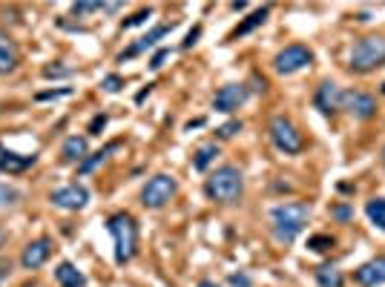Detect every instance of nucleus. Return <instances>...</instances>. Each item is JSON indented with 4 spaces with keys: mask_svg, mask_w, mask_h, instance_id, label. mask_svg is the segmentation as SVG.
Here are the masks:
<instances>
[{
    "mask_svg": "<svg viewBox=\"0 0 385 287\" xmlns=\"http://www.w3.org/2000/svg\"><path fill=\"white\" fill-rule=\"evenodd\" d=\"M270 218H273V235H276V242L290 244L296 235L305 230V224H308V218H311V207L302 204V201L279 204V207H273Z\"/></svg>",
    "mask_w": 385,
    "mask_h": 287,
    "instance_id": "1",
    "label": "nucleus"
},
{
    "mask_svg": "<svg viewBox=\"0 0 385 287\" xmlns=\"http://www.w3.org/2000/svg\"><path fill=\"white\" fill-rule=\"evenodd\" d=\"M242 189H244L242 170L233 167V164L219 167V170L207 178V184H204L207 198H213V201H219V204H233L236 198L242 196Z\"/></svg>",
    "mask_w": 385,
    "mask_h": 287,
    "instance_id": "2",
    "label": "nucleus"
},
{
    "mask_svg": "<svg viewBox=\"0 0 385 287\" xmlns=\"http://www.w3.org/2000/svg\"><path fill=\"white\" fill-rule=\"evenodd\" d=\"M385 63V37L382 35H368L354 43L348 55L351 72H374Z\"/></svg>",
    "mask_w": 385,
    "mask_h": 287,
    "instance_id": "3",
    "label": "nucleus"
},
{
    "mask_svg": "<svg viewBox=\"0 0 385 287\" xmlns=\"http://www.w3.org/2000/svg\"><path fill=\"white\" fill-rule=\"evenodd\" d=\"M109 233L115 238V261L124 264L135 256V244H138V227H135L130 213H115L109 218Z\"/></svg>",
    "mask_w": 385,
    "mask_h": 287,
    "instance_id": "4",
    "label": "nucleus"
},
{
    "mask_svg": "<svg viewBox=\"0 0 385 287\" xmlns=\"http://www.w3.org/2000/svg\"><path fill=\"white\" fill-rule=\"evenodd\" d=\"M270 138H273V144H276L279 150L285 155H296V153H302V147H305V138L302 132L296 129L287 118H273L270 121Z\"/></svg>",
    "mask_w": 385,
    "mask_h": 287,
    "instance_id": "5",
    "label": "nucleus"
},
{
    "mask_svg": "<svg viewBox=\"0 0 385 287\" xmlns=\"http://www.w3.org/2000/svg\"><path fill=\"white\" fill-rule=\"evenodd\" d=\"M176 189H179L176 178L167 175V172H161V175H155V178L147 181V187H144V193H141V204L150 207V210H158V207H164L173 196H176Z\"/></svg>",
    "mask_w": 385,
    "mask_h": 287,
    "instance_id": "6",
    "label": "nucleus"
},
{
    "mask_svg": "<svg viewBox=\"0 0 385 287\" xmlns=\"http://www.w3.org/2000/svg\"><path fill=\"white\" fill-rule=\"evenodd\" d=\"M311 61H314V55H311V49H308V46L290 43V46H285V49L276 55L273 66H276L279 75H293V72L305 69V66H311Z\"/></svg>",
    "mask_w": 385,
    "mask_h": 287,
    "instance_id": "7",
    "label": "nucleus"
},
{
    "mask_svg": "<svg viewBox=\"0 0 385 287\" xmlns=\"http://www.w3.org/2000/svg\"><path fill=\"white\" fill-rule=\"evenodd\" d=\"M49 201H52L55 207H61V210H83L87 201H90V193H87V187H81V184H69V187L55 189L52 196H49Z\"/></svg>",
    "mask_w": 385,
    "mask_h": 287,
    "instance_id": "8",
    "label": "nucleus"
},
{
    "mask_svg": "<svg viewBox=\"0 0 385 287\" xmlns=\"http://www.w3.org/2000/svg\"><path fill=\"white\" fill-rule=\"evenodd\" d=\"M342 109H348L354 118L365 121L376 115V101L368 92H342Z\"/></svg>",
    "mask_w": 385,
    "mask_h": 287,
    "instance_id": "9",
    "label": "nucleus"
},
{
    "mask_svg": "<svg viewBox=\"0 0 385 287\" xmlns=\"http://www.w3.org/2000/svg\"><path fill=\"white\" fill-rule=\"evenodd\" d=\"M244 101H247V89H244L242 83H227V86H222V89L216 92L213 109L216 112H236Z\"/></svg>",
    "mask_w": 385,
    "mask_h": 287,
    "instance_id": "10",
    "label": "nucleus"
},
{
    "mask_svg": "<svg viewBox=\"0 0 385 287\" xmlns=\"http://www.w3.org/2000/svg\"><path fill=\"white\" fill-rule=\"evenodd\" d=\"M354 278H357V284L362 287H379L385 284V256H376L371 259L368 264L354 270Z\"/></svg>",
    "mask_w": 385,
    "mask_h": 287,
    "instance_id": "11",
    "label": "nucleus"
},
{
    "mask_svg": "<svg viewBox=\"0 0 385 287\" xmlns=\"http://www.w3.org/2000/svg\"><path fill=\"white\" fill-rule=\"evenodd\" d=\"M49 253H52V242H49V238H37V242L26 244V250L20 256V264L26 270H37L46 259H49Z\"/></svg>",
    "mask_w": 385,
    "mask_h": 287,
    "instance_id": "12",
    "label": "nucleus"
},
{
    "mask_svg": "<svg viewBox=\"0 0 385 287\" xmlns=\"http://www.w3.org/2000/svg\"><path fill=\"white\" fill-rule=\"evenodd\" d=\"M173 26H176V23H170V26H167V23H164V26H155L152 32H147V35H144L141 40H138V43H133L130 49H126V52H121V58H118V61L124 63V61H130V58H135V55H141L144 49H152V46L158 43V40H161L164 35H170Z\"/></svg>",
    "mask_w": 385,
    "mask_h": 287,
    "instance_id": "13",
    "label": "nucleus"
},
{
    "mask_svg": "<svg viewBox=\"0 0 385 287\" xmlns=\"http://www.w3.org/2000/svg\"><path fill=\"white\" fill-rule=\"evenodd\" d=\"M316 109H322L325 115H333L336 109H342V92L333 81H325L316 92Z\"/></svg>",
    "mask_w": 385,
    "mask_h": 287,
    "instance_id": "14",
    "label": "nucleus"
},
{
    "mask_svg": "<svg viewBox=\"0 0 385 287\" xmlns=\"http://www.w3.org/2000/svg\"><path fill=\"white\" fill-rule=\"evenodd\" d=\"M35 164V155H18L9 153L3 144H0V172H23L26 167Z\"/></svg>",
    "mask_w": 385,
    "mask_h": 287,
    "instance_id": "15",
    "label": "nucleus"
},
{
    "mask_svg": "<svg viewBox=\"0 0 385 287\" xmlns=\"http://www.w3.org/2000/svg\"><path fill=\"white\" fill-rule=\"evenodd\" d=\"M55 281L61 287H83L87 284V278H83V273L72 261H61L58 267H55Z\"/></svg>",
    "mask_w": 385,
    "mask_h": 287,
    "instance_id": "16",
    "label": "nucleus"
},
{
    "mask_svg": "<svg viewBox=\"0 0 385 287\" xmlns=\"http://www.w3.org/2000/svg\"><path fill=\"white\" fill-rule=\"evenodd\" d=\"M15 69H18V52H15L9 37L0 32V75H9Z\"/></svg>",
    "mask_w": 385,
    "mask_h": 287,
    "instance_id": "17",
    "label": "nucleus"
},
{
    "mask_svg": "<svg viewBox=\"0 0 385 287\" xmlns=\"http://www.w3.org/2000/svg\"><path fill=\"white\" fill-rule=\"evenodd\" d=\"M61 155H63V161H69V164L72 161H83V158H87V138H78V135L66 138Z\"/></svg>",
    "mask_w": 385,
    "mask_h": 287,
    "instance_id": "18",
    "label": "nucleus"
},
{
    "mask_svg": "<svg viewBox=\"0 0 385 287\" xmlns=\"http://www.w3.org/2000/svg\"><path fill=\"white\" fill-rule=\"evenodd\" d=\"M118 147H121V144H118V141H112V144H107L104 150H98V153H92L90 158H83V161H81V167H78V172H81V175H87V172H92V170H95V167H98V164H104V161H107V155L112 153V150H118Z\"/></svg>",
    "mask_w": 385,
    "mask_h": 287,
    "instance_id": "19",
    "label": "nucleus"
},
{
    "mask_svg": "<svg viewBox=\"0 0 385 287\" xmlns=\"http://www.w3.org/2000/svg\"><path fill=\"white\" fill-rule=\"evenodd\" d=\"M365 215L371 218V224L385 230V198H371L365 204Z\"/></svg>",
    "mask_w": 385,
    "mask_h": 287,
    "instance_id": "20",
    "label": "nucleus"
},
{
    "mask_svg": "<svg viewBox=\"0 0 385 287\" xmlns=\"http://www.w3.org/2000/svg\"><path fill=\"white\" fill-rule=\"evenodd\" d=\"M216 155H219V147H216V144H204V147L196 153V158H193V167H196L198 172H204L207 167L216 161Z\"/></svg>",
    "mask_w": 385,
    "mask_h": 287,
    "instance_id": "21",
    "label": "nucleus"
},
{
    "mask_svg": "<svg viewBox=\"0 0 385 287\" xmlns=\"http://www.w3.org/2000/svg\"><path fill=\"white\" fill-rule=\"evenodd\" d=\"M316 281H319V287H342V273L331 264H325L316 270Z\"/></svg>",
    "mask_w": 385,
    "mask_h": 287,
    "instance_id": "22",
    "label": "nucleus"
},
{
    "mask_svg": "<svg viewBox=\"0 0 385 287\" xmlns=\"http://www.w3.org/2000/svg\"><path fill=\"white\" fill-rule=\"evenodd\" d=\"M268 6H265V9H259V12H253L250 18L244 20L242 26H236V32H233V37H242V35H247V32H253V29L256 26H262V23H265V20H268Z\"/></svg>",
    "mask_w": 385,
    "mask_h": 287,
    "instance_id": "23",
    "label": "nucleus"
},
{
    "mask_svg": "<svg viewBox=\"0 0 385 287\" xmlns=\"http://www.w3.org/2000/svg\"><path fill=\"white\" fill-rule=\"evenodd\" d=\"M308 247H311L314 253H325V250H331L333 247V238L331 235H311V238H308Z\"/></svg>",
    "mask_w": 385,
    "mask_h": 287,
    "instance_id": "24",
    "label": "nucleus"
},
{
    "mask_svg": "<svg viewBox=\"0 0 385 287\" xmlns=\"http://www.w3.org/2000/svg\"><path fill=\"white\" fill-rule=\"evenodd\" d=\"M147 18H152V9H141V12H135L130 20H124V29H133V26H141Z\"/></svg>",
    "mask_w": 385,
    "mask_h": 287,
    "instance_id": "25",
    "label": "nucleus"
},
{
    "mask_svg": "<svg viewBox=\"0 0 385 287\" xmlns=\"http://www.w3.org/2000/svg\"><path fill=\"white\" fill-rule=\"evenodd\" d=\"M72 69L66 66H44V78H69Z\"/></svg>",
    "mask_w": 385,
    "mask_h": 287,
    "instance_id": "26",
    "label": "nucleus"
},
{
    "mask_svg": "<svg viewBox=\"0 0 385 287\" xmlns=\"http://www.w3.org/2000/svg\"><path fill=\"white\" fill-rule=\"evenodd\" d=\"M72 95L69 86H63V89H49V92H37V101H52V98H66Z\"/></svg>",
    "mask_w": 385,
    "mask_h": 287,
    "instance_id": "27",
    "label": "nucleus"
},
{
    "mask_svg": "<svg viewBox=\"0 0 385 287\" xmlns=\"http://www.w3.org/2000/svg\"><path fill=\"white\" fill-rule=\"evenodd\" d=\"M98 9H104L101 3H75L72 6V15H92V12H98Z\"/></svg>",
    "mask_w": 385,
    "mask_h": 287,
    "instance_id": "28",
    "label": "nucleus"
},
{
    "mask_svg": "<svg viewBox=\"0 0 385 287\" xmlns=\"http://www.w3.org/2000/svg\"><path fill=\"white\" fill-rule=\"evenodd\" d=\"M239 129H242V121H230V124L219 126V138H233Z\"/></svg>",
    "mask_w": 385,
    "mask_h": 287,
    "instance_id": "29",
    "label": "nucleus"
},
{
    "mask_svg": "<svg viewBox=\"0 0 385 287\" xmlns=\"http://www.w3.org/2000/svg\"><path fill=\"white\" fill-rule=\"evenodd\" d=\"M101 86H104V89H107V92H118V89H121V86H124V81H121L118 75H107V78L101 81Z\"/></svg>",
    "mask_w": 385,
    "mask_h": 287,
    "instance_id": "30",
    "label": "nucleus"
},
{
    "mask_svg": "<svg viewBox=\"0 0 385 287\" xmlns=\"http://www.w3.org/2000/svg\"><path fill=\"white\" fill-rule=\"evenodd\" d=\"M230 284H233V287H250L253 281H250L247 273H230Z\"/></svg>",
    "mask_w": 385,
    "mask_h": 287,
    "instance_id": "31",
    "label": "nucleus"
},
{
    "mask_svg": "<svg viewBox=\"0 0 385 287\" xmlns=\"http://www.w3.org/2000/svg\"><path fill=\"white\" fill-rule=\"evenodd\" d=\"M107 126V115H95L90 121V135H101V129Z\"/></svg>",
    "mask_w": 385,
    "mask_h": 287,
    "instance_id": "32",
    "label": "nucleus"
},
{
    "mask_svg": "<svg viewBox=\"0 0 385 287\" xmlns=\"http://www.w3.org/2000/svg\"><path fill=\"white\" fill-rule=\"evenodd\" d=\"M167 58H170V49H158V52H155V58L150 61V66H152V69H161Z\"/></svg>",
    "mask_w": 385,
    "mask_h": 287,
    "instance_id": "33",
    "label": "nucleus"
},
{
    "mask_svg": "<svg viewBox=\"0 0 385 287\" xmlns=\"http://www.w3.org/2000/svg\"><path fill=\"white\" fill-rule=\"evenodd\" d=\"M15 198H18L15 189H6L3 184H0V204H15Z\"/></svg>",
    "mask_w": 385,
    "mask_h": 287,
    "instance_id": "34",
    "label": "nucleus"
},
{
    "mask_svg": "<svg viewBox=\"0 0 385 287\" xmlns=\"http://www.w3.org/2000/svg\"><path fill=\"white\" fill-rule=\"evenodd\" d=\"M331 215H333V218H339V221H348V218H351V207H345V204L333 207V210H331Z\"/></svg>",
    "mask_w": 385,
    "mask_h": 287,
    "instance_id": "35",
    "label": "nucleus"
},
{
    "mask_svg": "<svg viewBox=\"0 0 385 287\" xmlns=\"http://www.w3.org/2000/svg\"><path fill=\"white\" fill-rule=\"evenodd\" d=\"M198 35H201V26H193V29H190V32H187V37H184V49H190V46L196 43V40H198Z\"/></svg>",
    "mask_w": 385,
    "mask_h": 287,
    "instance_id": "36",
    "label": "nucleus"
},
{
    "mask_svg": "<svg viewBox=\"0 0 385 287\" xmlns=\"http://www.w3.org/2000/svg\"><path fill=\"white\" fill-rule=\"evenodd\" d=\"M150 92H152V86H147V89H141V92H138V95H135V101H138V104H141V101L147 98V95H150Z\"/></svg>",
    "mask_w": 385,
    "mask_h": 287,
    "instance_id": "37",
    "label": "nucleus"
},
{
    "mask_svg": "<svg viewBox=\"0 0 385 287\" xmlns=\"http://www.w3.org/2000/svg\"><path fill=\"white\" fill-rule=\"evenodd\" d=\"M104 9H107V12H118V9H121V3H107Z\"/></svg>",
    "mask_w": 385,
    "mask_h": 287,
    "instance_id": "38",
    "label": "nucleus"
},
{
    "mask_svg": "<svg viewBox=\"0 0 385 287\" xmlns=\"http://www.w3.org/2000/svg\"><path fill=\"white\" fill-rule=\"evenodd\" d=\"M198 287H219L216 281H198Z\"/></svg>",
    "mask_w": 385,
    "mask_h": 287,
    "instance_id": "39",
    "label": "nucleus"
},
{
    "mask_svg": "<svg viewBox=\"0 0 385 287\" xmlns=\"http://www.w3.org/2000/svg\"><path fill=\"white\" fill-rule=\"evenodd\" d=\"M382 167H385V147H382Z\"/></svg>",
    "mask_w": 385,
    "mask_h": 287,
    "instance_id": "40",
    "label": "nucleus"
},
{
    "mask_svg": "<svg viewBox=\"0 0 385 287\" xmlns=\"http://www.w3.org/2000/svg\"><path fill=\"white\" fill-rule=\"evenodd\" d=\"M382 92H385V86H382Z\"/></svg>",
    "mask_w": 385,
    "mask_h": 287,
    "instance_id": "41",
    "label": "nucleus"
}]
</instances>
